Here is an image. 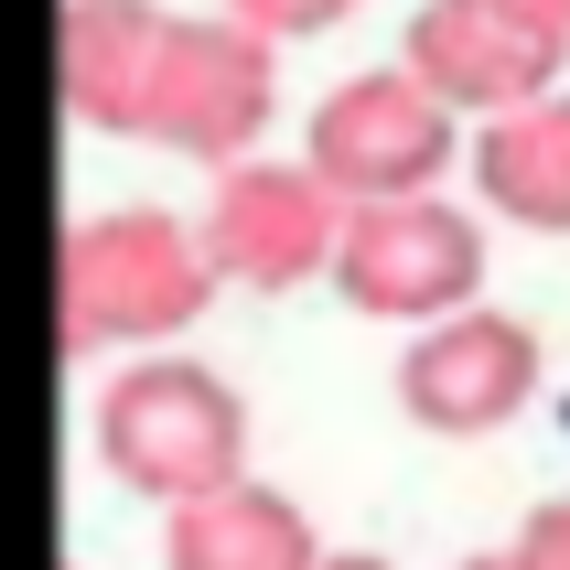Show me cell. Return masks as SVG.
Wrapping results in <instances>:
<instances>
[{
  "instance_id": "obj_6",
  "label": "cell",
  "mask_w": 570,
  "mask_h": 570,
  "mask_svg": "<svg viewBox=\"0 0 570 570\" xmlns=\"http://www.w3.org/2000/svg\"><path fill=\"white\" fill-rule=\"evenodd\" d=\"M205 248H216V281L237 291H302L334 281V248H345V194L323 184L313 161H226L216 205H205Z\"/></svg>"
},
{
  "instance_id": "obj_8",
  "label": "cell",
  "mask_w": 570,
  "mask_h": 570,
  "mask_svg": "<svg viewBox=\"0 0 570 570\" xmlns=\"http://www.w3.org/2000/svg\"><path fill=\"white\" fill-rule=\"evenodd\" d=\"M560 55L570 43L528 32L495 0H420V22H410V76L442 108H463V119H507V108L549 97L560 87Z\"/></svg>"
},
{
  "instance_id": "obj_11",
  "label": "cell",
  "mask_w": 570,
  "mask_h": 570,
  "mask_svg": "<svg viewBox=\"0 0 570 570\" xmlns=\"http://www.w3.org/2000/svg\"><path fill=\"white\" fill-rule=\"evenodd\" d=\"M474 194L507 226L570 237V87L528 97V108H507V119H484V140H474Z\"/></svg>"
},
{
  "instance_id": "obj_12",
  "label": "cell",
  "mask_w": 570,
  "mask_h": 570,
  "mask_svg": "<svg viewBox=\"0 0 570 570\" xmlns=\"http://www.w3.org/2000/svg\"><path fill=\"white\" fill-rule=\"evenodd\" d=\"M248 32H269V43H302V32H334L355 11V0H226Z\"/></svg>"
},
{
  "instance_id": "obj_16",
  "label": "cell",
  "mask_w": 570,
  "mask_h": 570,
  "mask_svg": "<svg viewBox=\"0 0 570 570\" xmlns=\"http://www.w3.org/2000/svg\"><path fill=\"white\" fill-rule=\"evenodd\" d=\"M463 570H517V549H507V560H463Z\"/></svg>"
},
{
  "instance_id": "obj_2",
  "label": "cell",
  "mask_w": 570,
  "mask_h": 570,
  "mask_svg": "<svg viewBox=\"0 0 570 570\" xmlns=\"http://www.w3.org/2000/svg\"><path fill=\"white\" fill-rule=\"evenodd\" d=\"M97 463L151 507L216 495V484L248 474V399L194 355H140L97 399Z\"/></svg>"
},
{
  "instance_id": "obj_13",
  "label": "cell",
  "mask_w": 570,
  "mask_h": 570,
  "mask_svg": "<svg viewBox=\"0 0 570 570\" xmlns=\"http://www.w3.org/2000/svg\"><path fill=\"white\" fill-rule=\"evenodd\" d=\"M517 570H570V507H539L528 539H517Z\"/></svg>"
},
{
  "instance_id": "obj_1",
  "label": "cell",
  "mask_w": 570,
  "mask_h": 570,
  "mask_svg": "<svg viewBox=\"0 0 570 570\" xmlns=\"http://www.w3.org/2000/svg\"><path fill=\"white\" fill-rule=\"evenodd\" d=\"M216 302V248L205 226L161 216V205H108V216L65 226V258H55V323L76 355H108V345H173L194 334Z\"/></svg>"
},
{
  "instance_id": "obj_14",
  "label": "cell",
  "mask_w": 570,
  "mask_h": 570,
  "mask_svg": "<svg viewBox=\"0 0 570 570\" xmlns=\"http://www.w3.org/2000/svg\"><path fill=\"white\" fill-rule=\"evenodd\" d=\"M495 11H517L528 32H549V43H570V0H495Z\"/></svg>"
},
{
  "instance_id": "obj_5",
  "label": "cell",
  "mask_w": 570,
  "mask_h": 570,
  "mask_svg": "<svg viewBox=\"0 0 570 570\" xmlns=\"http://www.w3.org/2000/svg\"><path fill=\"white\" fill-rule=\"evenodd\" d=\"M452 140H463V108H442L410 65H377V76H345L313 108L302 161L345 205H399V194H431L452 173Z\"/></svg>"
},
{
  "instance_id": "obj_9",
  "label": "cell",
  "mask_w": 570,
  "mask_h": 570,
  "mask_svg": "<svg viewBox=\"0 0 570 570\" xmlns=\"http://www.w3.org/2000/svg\"><path fill=\"white\" fill-rule=\"evenodd\" d=\"M161 32H173V11H161V0H65V32H55L65 108H76L87 129L140 140V97H151Z\"/></svg>"
},
{
  "instance_id": "obj_4",
  "label": "cell",
  "mask_w": 570,
  "mask_h": 570,
  "mask_svg": "<svg viewBox=\"0 0 570 570\" xmlns=\"http://www.w3.org/2000/svg\"><path fill=\"white\" fill-rule=\"evenodd\" d=\"M334 291L377 323H442L484 302V226L442 194H399V205H345V248Z\"/></svg>"
},
{
  "instance_id": "obj_15",
  "label": "cell",
  "mask_w": 570,
  "mask_h": 570,
  "mask_svg": "<svg viewBox=\"0 0 570 570\" xmlns=\"http://www.w3.org/2000/svg\"><path fill=\"white\" fill-rule=\"evenodd\" d=\"M323 570H387V560H366V549H323Z\"/></svg>"
},
{
  "instance_id": "obj_3",
  "label": "cell",
  "mask_w": 570,
  "mask_h": 570,
  "mask_svg": "<svg viewBox=\"0 0 570 570\" xmlns=\"http://www.w3.org/2000/svg\"><path fill=\"white\" fill-rule=\"evenodd\" d=\"M281 108V65H269V32H248L237 11L216 22H184L161 32V65H151V97H140V140L151 151H184V161H248L258 129Z\"/></svg>"
},
{
  "instance_id": "obj_10",
  "label": "cell",
  "mask_w": 570,
  "mask_h": 570,
  "mask_svg": "<svg viewBox=\"0 0 570 570\" xmlns=\"http://www.w3.org/2000/svg\"><path fill=\"white\" fill-rule=\"evenodd\" d=\"M161 570H323V539L291 495L237 474V484L184 495L161 517Z\"/></svg>"
},
{
  "instance_id": "obj_7",
  "label": "cell",
  "mask_w": 570,
  "mask_h": 570,
  "mask_svg": "<svg viewBox=\"0 0 570 570\" xmlns=\"http://www.w3.org/2000/svg\"><path fill=\"white\" fill-rule=\"evenodd\" d=\"M528 399H539V334L517 313H484V302L420 323V345L399 355V410H410L420 431H442V442L507 431Z\"/></svg>"
}]
</instances>
